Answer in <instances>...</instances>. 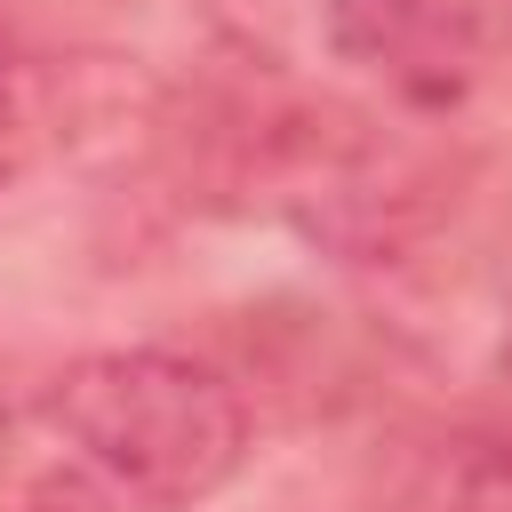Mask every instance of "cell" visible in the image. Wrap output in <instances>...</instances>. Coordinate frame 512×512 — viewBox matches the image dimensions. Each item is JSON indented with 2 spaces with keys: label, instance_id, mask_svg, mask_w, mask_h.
<instances>
[{
  "label": "cell",
  "instance_id": "obj_3",
  "mask_svg": "<svg viewBox=\"0 0 512 512\" xmlns=\"http://www.w3.org/2000/svg\"><path fill=\"white\" fill-rule=\"evenodd\" d=\"M48 136H56L48 64H40L16 32H0V192H8V184H24V176L40 168Z\"/></svg>",
  "mask_w": 512,
  "mask_h": 512
},
{
  "label": "cell",
  "instance_id": "obj_2",
  "mask_svg": "<svg viewBox=\"0 0 512 512\" xmlns=\"http://www.w3.org/2000/svg\"><path fill=\"white\" fill-rule=\"evenodd\" d=\"M336 64L368 72L408 112H456L480 88L488 16L480 0H328Z\"/></svg>",
  "mask_w": 512,
  "mask_h": 512
},
{
  "label": "cell",
  "instance_id": "obj_1",
  "mask_svg": "<svg viewBox=\"0 0 512 512\" xmlns=\"http://www.w3.org/2000/svg\"><path fill=\"white\" fill-rule=\"evenodd\" d=\"M40 416L144 512H192L248 464L240 384L160 344L64 360L40 392Z\"/></svg>",
  "mask_w": 512,
  "mask_h": 512
},
{
  "label": "cell",
  "instance_id": "obj_5",
  "mask_svg": "<svg viewBox=\"0 0 512 512\" xmlns=\"http://www.w3.org/2000/svg\"><path fill=\"white\" fill-rule=\"evenodd\" d=\"M496 368L512 376V320H504V344H496Z\"/></svg>",
  "mask_w": 512,
  "mask_h": 512
},
{
  "label": "cell",
  "instance_id": "obj_4",
  "mask_svg": "<svg viewBox=\"0 0 512 512\" xmlns=\"http://www.w3.org/2000/svg\"><path fill=\"white\" fill-rule=\"evenodd\" d=\"M456 512H512V432L480 440L456 464Z\"/></svg>",
  "mask_w": 512,
  "mask_h": 512
}]
</instances>
